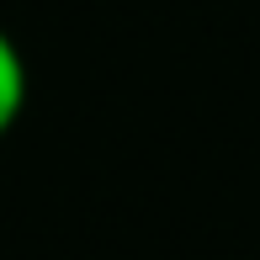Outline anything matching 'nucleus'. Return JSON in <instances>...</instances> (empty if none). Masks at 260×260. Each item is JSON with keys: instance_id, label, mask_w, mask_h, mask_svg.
<instances>
[{"instance_id": "f257e3e1", "label": "nucleus", "mask_w": 260, "mask_h": 260, "mask_svg": "<svg viewBox=\"0 0 260 260\" xmlns=\"http://www.w3.org/2000/svg\"><path fill=\"white\" fill-rule=\"evenodd\" d=\"M21 112H27V58L16 38L0 27V138L21 122Z\"/></svg>"}]
</instances>
